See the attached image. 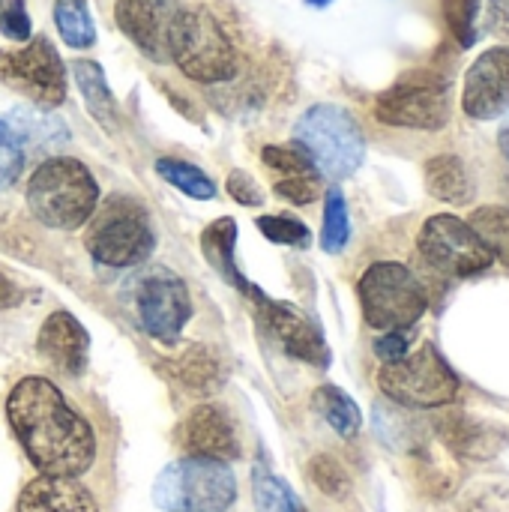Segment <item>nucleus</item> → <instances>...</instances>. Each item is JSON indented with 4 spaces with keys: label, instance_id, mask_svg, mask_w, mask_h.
<instances>
[{
    "label": "nucleus",
    "instance_id": "nucleus-16",
    "mask_svg": "<svg viewBox=\"0 0 509 512\" xmlns=\"http://www.w3.org/2000/svg\"><path fill=\"white\" fill-rule=\"evenodd\" d=\"M117 27L156 63L171 60V27L177 9L171 0H117L114 6Z\"/></svg>",
    "mask_w": 509,
    "mask_h": 512
},
{
    "label": "nucleus",
    "instance_id": "nucleus-37",
    "mask_svg": "<svg viewBox=\"0 0 509 512\" xmlns=\"http://www.w3.org/2000/svg\"><path fill=\"white\" fill-rule=\"evenodd\" d=\"M0 33L15 39V42H27L30 39V15L24 9V0H9L0 9Z\"/></svg>",
    "mask_w": 509,
    "mask_h": 512
},
{
    "label": "nucleus",
    "instance_id": "nucleus-35",
    "mask_svg": "<svg viewBox=\"0 0 509 512\" xmlns=\"http://www.w3.org/2000/svg\"><path fill=\"white\" fill-rule=\"evenodd\" d=\"M21 168H24V150L12 135V129L6 126V120H0V192L21 177Z\"/></svg>",
    "mask_w": 509,
    "mask_h": 512
},
{
    "label": "nucleus",
    "instance_id": "nucleus-28",
    "mask_svg": "<svg viewBox=\"0 0 509 512\" xmlns=\"http://www.w3.org/2000/svg\"><path fill=\"white\" fill-rule=\"evenodd\" d=\"M252 498L258 512H306L297 495L288 489V483L261 465L252 471Z\"/></svg>",
    "mask_w": 509,
    "mask_h": 512
},
{
    "label": "nucleus",
    "instance_id": "nucleus-13",
    "mask_svg": "<svg viewBox=\"0 0 509 512\" xmlns=\"http://www.w3.org/2000/svg\"><path fill=\"white\" fill-rule=\"evenodd\" d=\"M249 297L258 303L267 330L285 348L288 357H294L300 363H309V366H318V369L330 366V357H333L330 345H327L321 327L303 309H297L294 303H285V300H270L255 285L249 288Z\"/></svg>",
    "mask_w": 509,
    "mask_h": 512
},
{
    "label": "nucleus",
    "instance_id": "nucleus-18",
    "mask_svg": "<svg viewBox=\"0 0 509 512\" xmlns=\"http://www.w3.org/2000/svg\"><path fill=\"white\" fill-rule=\"evenodd\" d=\"M15 512H99V504L78 480L39 474L21 489Z\"/></svg>",
    "mask_w": 509,
    "mask_h": 512
},
{
    "label": "nucleus",
    "instance_id": "nucleus-5",
    "mask_svg": "<svg viewBox=\"0 0 509 512\" xmlns=\"http://www.w3.org/2000/svg\"><path fill=\"white\" fill-rule=\"evenodd\" d=\"M171 60L186 78L201 84H219L237 72V51L225 27L204 6L177 9L171 27Z\"/></svg>",
    "mask_w": 509,
    "mask_h": 512
},
{
    "label": "nucleus",
    "instance_id": "nucleus-11",
    "mask_svg": "<svg viewBox=\"0 0 509 512\" xmlns=\"http://www.w3.org/2000/svg\"><path fill=\"white\" fill-rule=\"evenodd\" d=\"M420 255L450 279H471L486 273L495 264V255L477 237V231L450 213L432 216L420 231Z\"/></svg>",
    "mask_w": 509,
    "mask_h": 512
},
{
    "label": "nucleus",
    "instance_id": "nucleus-22",
    "mask_svg": "<svg viewBox=\"0 0 509 512\" xmlns=\"http://www.w3.org/2000/svg\"><path fill=\"white\" fill-rule=\"evenodd\" d=\"M201 252H204V258H207V264L222 276V279H228L234 288H240V291H246L249 294V282H246V276L240 273V267H237V222L231 219V216H219L216 222H210L204 231H201Z\"/></svg>",
    "mask_w": 509,
    "mask_h": 512
},
{
    "label": "nucleus",
    "instance_id": "nucleus-19",
    "mask_svg": "<svg viewBox=\"0 0 509 512\" xmlns=\"http://www.w3.org/2000/svg\"><path fill=\"white\" fill-rule=\"evenodd\" d=\"M438 429H441L444 444L453 453L465 456V459H492L507 444V435L501 429H495V426H489L483 420H474V417H468L462 411L441 417Z\"/></svg>",
    "mask_w": 509,
    "mask_h": 512
},
{
    "label": "nucleus",
    "instance_id": "nucleus-39",
    "mask_svg": "<svg viewBox=\"0 0 509 512\" xmlns=\"http://www.w3.org/2000/svg\"><path fill=\"white\" fill-rule=\"evenodd\" d=\"M411 351V330H393L375 339V354L384 363H399Z\"/></svg>",
    "mask_w": 509,
    "mask_h": 512
},
{
    "label": "nucleus",
    "instance_id": "nucleus-8",
    "mask_svg": "<svg viewBox=\"0 0 509 512\" xmlns=\"http://www.w3.org/2000/svg\"><path fill=\"white\" fill-rule=\"evenodd\" d=\"M378 384L390 402L414 411L444 408L459 396V378L432 342L408 351L399 363H384Z\"/></svg>",
    "mask_w": 509,
    "mask_h": 512
},
{
    "label": "nucleus",
    "instance_id": "nucleus-24",
    "mask_svg": "<svg viewBox=\"0 0 509 512\" xmlns=\"http://www.w3.org/2000/svg\"><path fill=\"white\" fill-rule=\"evenodd\" d=\"M75 72V84L84 96V105L87 111L105 126V129H114V120H117V105H114V96H111V87L105 81V72L99 63L93 60H75L72 66Z\"/></svg>",
    "mask_w": 509,
    "mask_h": 512
},
{
    "label": "nucleus",
    "instance_id": "nucleus-38",
    "mask_svg": "<svg viewBox=\"0 0 509 512\" xmlns=\"http://www.w3.org/2000/svg\"><path fill=\"white\" fill-rule=\"evenodd\" d=\"M225 189H228V192H231V198H234L237 204H243V207H261V204H264V192H261V186H258L246 171H231V174H228Z\"/></svg>",
    "mask_w": 509,
    "mask_h": 512
},
{
    "label": "nucleus",
    "instance_id": "nucleus-20",
    "mask_svg": "<svg viewBox=\"0 0 509 512\" xmlns=\"http://www.w3.org/2000/svg\"><path fill=\"white\" fill-rule=\"evenodd\" d=\"M162 372H168V378L174 384H180L183 390L198 393V396H210V393L222 390V384L228 378L222 357L207 345H192L186 354H180L177 360L162 366Z\"/></svg>",
    "mask_w": 509,
    "mask_h": 512
},
{
    "label": "nucleus",
    "instance_id": "nucleus-17",
    "mask_svg": "<svg viewBox=\"0 0 509 512\" xmlns=\"http://www.w3.org/2000/svg\"><path fill=\"white\" fill-rule=\"evenodd\" d=\"M36 351H39L42 363H48L54 372L75 378L87 369L90 333L72 312L57 309L42 321L39 336H36Z\"/></svg>",
    "mask_w": 509,
    "mask_h": 512
},
{
    "label": "nucleus",
    "instance_id": "nucleus-7",
    "mask_svg": "<svg viewBox=\"0 0 509 512\" xmlns=\"http://www.w3.org/2000/svg\"><path fill=\"white\" fill-rule=\"evenodd\" d=\"M363 318L372 330H411L426 315V291L420 279L399 261H375L357 282Z\"/></svg>",
    "mask_w": 509,
    "mask_h": 512
},
{
    "label": "nucleus",
    "instance_id": "nucleus-40",
    "mask_svg": "<svg viewBox=\"0 0 509 512\" xmlns=\"http://www.w3.org/2000/svg\"><path fill=\"white\" fill-rule=\"evenodd\" d=\"M21 303H24V291L0 270V312L15 309V306H21Z\"/></svg>",
    "mask_w": 509,
    "mask_h": 512
},
{
    "label": "nucleus",
    "instance_id": "nucleus-23",
    "mask_svg": "<svg viewBox=\"0 0 509 512\" xmlns=\"http://www.w3.org/2000/svg\"><path fill=\"white\" fill-rule=\"evenodd\" d=\"M426 189L438 201H447V204H468L474 195V183H471L465 162L450 153L426 162Z\"/></svg>",
    "mask_w": 509,
    "mask_h": 512
},
{
    "label": "nucleus",
    "instance_id": "nucleus-1",
    "mask_svg": "<svg viewBox=\"0 0 509 512\" xmlns=\"http://www.w3.org/2000/svg\"><path fill=\"white\" fill-rule=\"evenodd\" d=\"M9 426L42 477H84L96 462L93 426L42 375L21 378L6 399Z\"/></svg>",
    "mask_w": 509,
    "mask_h": 512
},
{
    "label": "nucleus",
    "instance_id": "nucleus-15",
    "mask_svg": "<svg viewBox=\"0 0 509 512\" xmlns=\"http://www.w3.org/2000/svg\"><path fill=\"white\" fill-rule=\"evenodd\" d=\"M177 444L192 459H213V462H234L240 459V438L231 417L216 405H198L186 414L177 426Z\"/></svg>",
    "mask_w": 509,
    "mask_h": 512
},
{
    "label": "nucleus",
    "instance_id": "nucleus-32",
    "mask_svg": "<svg viewBox=\"0 0 509 512\" xmlns=\"http://www.w3.org/2000/svg\"><path fill=\"white\" fill-rule=\"evenodd\" d=\"M258 231L270 240V243H279V246H297V249H306L312 243V231L294 219V216H285V213H270V216H258L255 219Z\"/></svg>",
    "mask_w": 509,
    "mask_h": 512
},
{
    "label": "nucleus",
    "instance_id": "nucleus-43",
    "mask_svg": "<svg viewBox=\"0 0 509 512\" xmlns=\"http://www.w3.org/2000/svg\"><path fill=\"white\" fill-rule=\"evenodd\" d=\"M309 3H312V6H330L333 0H309Z\"/></svg>",
    "mask_w": 509,
    "mask_h": 512
},
{
    "label": "nucleus",
    "instance_id": "nucleus-6",
    "mask_svg": "<svg viewBox=\"0 0 509 512\" xmlns=\"http://www.w3.org/2000/svg\"><path fill=\"white\" fill-rule=\"evenodd\" d=\"M237 501V480L225 462L180 459L162 468L153 483V504L165 512H228Z\"/></svg>",
    "mask_w": 509,
    "mask_h": 512
},
{
    "label": "nucleus",
    "instance_id": "nucleus-21",
    "mask_svg": "<svg viewBox=\"0 0 509 512\" xmlns=\"http://www.w3.org/2000/svg\"><path fill=\"white\" fill-rule=\"evenodd\" d=\"M6 126L12 129V135L18 138L21 150L27 153H48L54 147H63L69 141V129L60 117H54L45 108H33V105H18L9 111Z\"/></svg>",
    "mask_w": 509,
    "mask_h": 512
},
{
    "label": "nucleus",
    "instance_id": "nucleus-10",
    "mask_svg": "<svg viewBox=\"0 0 509 512\" xmlns=\"http://www.w3.org/2000/svg\"><path fill=\"white\" fill-rule=\"evenodd\" d=\"M375 117L387 126L444 129L450 123V81L432 72H411L378 96Z\"/></svg>",
    "mask_w": 509,
    "mask_h": 512
},
{
    "label": "nucleus",
    "instance_id": "nucleus-34",
    "mask_svg": "<svg viewBox=\"0 0 509 512\" xmlns=\"http://www.w3.org/2000/svg\"><path fill=\"white\" fill-rule=\"evenodd\" d=\"M309 477H312V483H315L324 495H330V498H345L348 489H351V480H348L345 468H342L333 456H315V459L309 462Z\"/></svg>",
    "mask_w": 509,
    "mask_h": 512
},
{
    "label": "nucleus",
    "instance_id": "nucleus-2",
    "mask_svg": "<svg viewBox=\"0 0 509 512\" xmlns=\"http://www.w3.org/2000/svg\"><path fill=\"white\" fill-rule=\"evenodd\" d=\"M27 210L54 231H75L99 207V183L90 168L72 156L45 159L27 180Z\"/></svg>",
    "mask_w": 509,
    "mask_h": 512
},
{
    "label": "nucleus",
    "instance_id": "nucleus-30",
    "mask_svg": "<svg viewBox=\"0 0 509 512\" xmlns=\"http://www.w3.org/2000/svg\"><path fill=\"white\" fill-rule=\"evenodd\" d=\"M351 240V219L348 204L339 189H327L324 201V228H321V249L330 255H339Z\"/></svg>",
    "mask_w": 509,
    "mask_h": 512
},
{
    "label": "nucleus",
    "instance_id": "nucleus-14",
    "mask_svg": "<svg viewBox=\"0 0 509 512\" xmlns=\"http://www.w3.org/2000/svg\"><path fill=\"white\" fill-rule=\"evenodd\" d=\"M462 108L474 120H495L509 108V48L498 45L483 51L468 75H465V93Z\"/></svg>",
    "mask_w": 509,
    "mask_h": 512
},
{
    "label": "nucleus",
    "instance_id": "nucleus-12",
    "mask_svg": "<svg viewBox=\"0 0 509 512\" xmlns=\"http://www.w3.org/2000/svg\"><path fill=\"white\" fill-rule=\"evenodd\" d=\"M0 78L42 108L66 99V69L45 36H36L18 51H0Z\"/></svg>",
    "mask_w": 509,
    "mask_h": 512
},
{
    "label": "nucleus",
    "instance_id": "nucleus-42",
    "mask_svg": "<svg viewBox=\"0 0 509 512\" xmlns=\"http://www.w3.org/2000/svg\"><path fill=\"white\" fill-rule=\"evenodd\" d=\"M498 144H501V153L509 159V117L504 120V126H501V132H498Z\"/></svg>",
    "mask_w": 509,
    "mask_h": 512
},
{
    "label": "nucleus",
    "instance_id": "nucleus-31",
    "mask_svg": "<svg viewBox=\"0 0 509 512\" xmlns=\"http://www.w3.org/2000/svg\"><path fill=\"white\" fill-rule=\"evenodd\" d=\"M261 159L267 168H273L279 177H309L318 174L315 162L309 159V153L300 144H270L261 150Z\"/></svg>",
    "mask_w": 509,
    "mask_h": 512
},
{
    "label": "nucleus",
    "instance_id": "nucleus-9",
    "mask_svg": "<svg viewBox=\"0 0 509 512\" xmlns=\"http://www.w3.org/2000/svg\"><path fill=\"white\" fill-rule=\"evenodd\" d=\"M126 297L141 330L159 342H177L183 327L192 321L186 282L162 264H141V270L126 282Z\"/></svg>",
    "mask_w": 509,
    "mask_h": 512
},
{
    "label": "nucleus",
    "instance_id": "nucleus-3",
    "mask_svg": "<svg viewBox=\"0 0 509 512\" xmlns=\"http://www.w3.org/2000/svg\"><path fill=\"white\" fill-rule=\"evenodd\" d=\"M84 246L96 264H105L114 270L147 264V258L156 249L147 207L126 195L105 198L99 210L90 216Z\"/></svg>",
    "mask_w": 509,
    "mask_h": 512
},
{
    "label": "nucleus",
    "instance_id": "nucleus-33",
    "mask_svg": "<svg viewBox=\"0 0 509 512\" xmlns=\"http://www.w3.org/2000/svg\"><path fill=\"white\" fill-rule=\"evenodd\" d=\"M480 6H483V0H444V18L462 48H471L477 42Z\"/></svg>",
    "mask_w": 509,
    "mask_h": 512
},
{
    "label": "nucleus",
    "instance_id": "nucleus-41",
    "mask_svg": "<svg viewBox=\"0 0 509 512\" xmlns=\"http://www.w3.org/2000/svg\"><path fill=\"white\" fill-rule=\"evenodd\" d=\"M489 24L509 39V0H489Z\"/></svg>",
    "mask_w": 509,
    "mask_h": 512
},
{
    "label": "nucleus",
    "instance_id": "nucleus-29",
    "mask_svg": "<svg viewBox=\"0 0 509 512\" xmlns=\"http://www.w3.org/2000/svg\"><path fill=\"white\" fill-rule=\"evenodd\" d=\"M156 174L162 180H168L171 186H177L183 195L195 198V201H210L216 198V183L195 165L180 162V159H159L156 162Z\"/></svg>",
    "mask_w": 509,
    "mask_h": 512
},
{
    "label": "nucleus",
    "instance_id": "nucleus-25",
    "mask_svg": "<svg viewBox=\"0 0 509 512\" xmlns=\"http://www.w3.org/2000/svg\"><path fill=\"white\" fill-rule=\"evenodd\" d=\"M312 405L327 420V426L333 432H339L342 438H354L360 432V426H363V414H360L357 402L345 390H339L333 384L318 387L315 396H312Z\"/></svg>",
    "mask_w": 509,
    "mask_h": 512
},
{
    "label": "nucleus",
    "instance_id": "nucleus-4",
    "mask_svg": "<svg viewBox=\"0 0 509 512\" xmlns=\"http://www.w3.org/2000/svg\"><path fill=\"white\" fill-rule=\"evenodd\" d=\"M297 144L309 153L318 174L330 180L351 177L366 156V138L351 111L339 105H312L294 126Z\"/></svg>",
    "mask_w": 509,
    "mask_h": 512
},
{
    "label": "nucleus",
    "instance_id": "nucleus-26",
    "mask_svg": "<svg viewBox=\"0 0 509 512\" xmlns=\"http://www.w3.org/2000/svg\"><path fill=\"white\" fill-rule=\"evenodd\" d=\"M477 237L486 243V249L509 267V207H498V204H486V207H477L471 213V222H468Z\"/></svg>",
    "mask_w": 509,
    "mask_h": 512
},
{
    "label": "nucleus",
    "instance_id": "nucleus-27",
    "mask_svg": "<svg viewBox=\"0 0 509 512\" xmlns=\"http://www.w3.org/2000/svg\"><path fill=\"white\" fill-rule=\"evenodd\" d=\"M54 21H57V33L69 48H90L96 42V27L84 0H57Z\"/></svg>",
    "mask_w": 509,
    "mask_h": 512
},
{
    "label": "nucleus",
    "instance_id": "nucleus-36",
    "mask_svg": "<svg viewBox=\"0 0 509 512\" xmlns=\"http://www.w3.org/2000/svg\"><path fill=\"white\" fill-rule=\"evenodd\" d=\"M273 192L291 204H312L318 195H321V177L318 174H309V177H279L273 183Z\"/></svg>",
    "mask_w": 509,
    "mask_h": 512
}]
</instances>
